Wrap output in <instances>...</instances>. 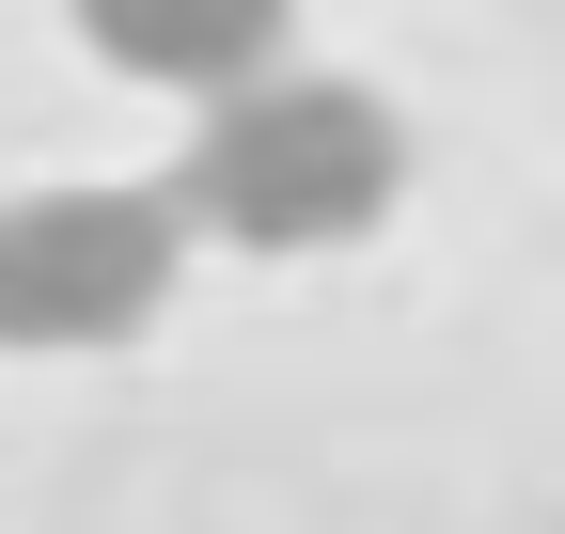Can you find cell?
Returning a JSON list of instances; mask_svg holds the SVG:
<instances>
[{"label":"cell","mask_w":565,"mask_h":534,"mask_svg":"<svg viewBox=\"0 0 565 534\" xmlns=\"http://www.w3.org/2000/svg\"><path fill=\"white\" fill-rule=\"evenodd\" d=\"M173 205L221 252H345L408 205V126L377 79H330V63H282V79L189 110L173 142Z\"/></svg>","instance_id":"1"},{"label":"cell","mask_w":565,"mask_h":534,"mask_svg":"<svg viewBox=\"0 0 565 534\" xmlns=\"http://www.w3.org/2000/svg\"><path fill=\"white\" fill-rule=\"evenodd\" d=\"M189 284V205L173 173H79V189H0V346L17 362H95L141 346Z\"/></svg>","instance_id":"2"},{"label":"cell","mask_w":565,"mask_h":534,"mask_svg":"<svg viewBox=\"0 0 565 534\" xmlns=\"http://www.w3.org/2000/svg\"><path fill=\"white\" fill-rule=\"evenodd\" d=\"M63 32H79L110 79H141V95L221 110V95L282 79V32H299V0H63Z\"/></svg>","instance_id":"3"}]
</instances>
